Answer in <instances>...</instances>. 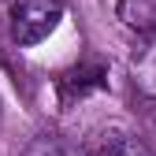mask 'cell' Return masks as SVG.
<instances>
[{
  "instance_id": "6da1fadb",
  "label": "cell",
  "mask_w": 156,
  "mask_h": 156,
  "mask_svg": "<svg viewBox=\"0 0 156 156\" xmlns=\"http://www.w3.org/2000/svg\"><path fill=\"white\" fill-rule=\"evenodd\" d=\"M63 4L60 0H23L11 11V41L19 48H34L60 26Z\"/></svg>"
},
{
  "instance_id": "7a4b0ae2",
  "label": "cell",
  "mask_w": 156,
  "mask_h": 156,
  "mask_svg": "<svg viewBox=\"0 0 156 156\" xmlns=\"http://www.w3.org/2000/svg\"><path fill=\"white\" fill-rule=\"evenodd\" d=\"M104 86H108V63H101V60H82L78 67L63 71V78H60V101L63 104L82 101V97L104 89Z\"/></svg>"
},
{
  "instance_id": "3957f363",
  "label": "cell",
  "mask_w": 156,
  "mask_h": 156,
  "mask_svg": "<svg viewBox=\"0 0 156 156\" xmlns=\"http://www.w3.org/2000/svg\"><path fill=\"white\" fill-rule=\"evenodd\" d=\"M130 82H134V93H138L149 108H156V48H141L134 56Z\"/></svg>"
},
{
  "instance_id": "277c9868",
  "label": "cell",
  "mask_w": 156,
  "mask_h": 156,
  "mask_svg": "<svg viewBox=\"0 0 156 156\" xmlns=\"http://www.w3.org/2000/svg\"><path fill=\"white\" fill-rule=\"evenodd\" d=\"M104 156H152V152H149V145L138 141V138H115V141L104 149Z\"/></svg>"
},
{
  "instance_id": "5b68a950",
  "label": "cell",
  "mask_w": 156,
  "mask_h": 156,
  "mask_svg": "<svg viewBox=\"0 0 156 156\" xmlns=\"http://www.w3.org/2000/svg\"><path fill=\"white\" fill-rule=\"evenodd\" d=\"M30 156H82L74 145H63V141H52V138H45V141H37L34 149H30Z\"/></svg>"
}]
</instances>
